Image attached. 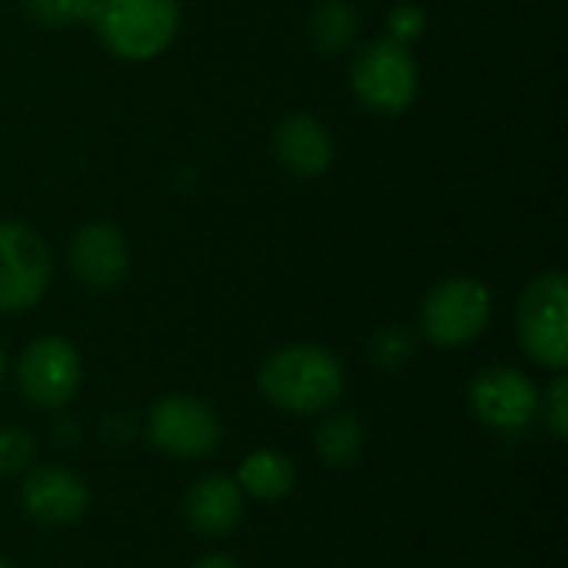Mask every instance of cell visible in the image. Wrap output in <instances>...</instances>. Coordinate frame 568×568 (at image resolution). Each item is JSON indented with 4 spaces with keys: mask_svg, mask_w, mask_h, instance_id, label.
<instances>
[{
    "mask_svg": "<svg viewBox=\"0 0 568 568\" xmlns=\"http://www.w3.org/2000/svg\"><path fill=\"white\" fill-rule=\"evenodd\" d=\"M23 13L47 30L90 23L120 60L160 57L180 30L176 0H20Z\"/></svg>",
    "mask_w": 568,
    "mask_h": 568,
    "instance_id": "1",
    "label": "cell"
},
{
    "mask_svg": "<svg viewBox=\"0 0 568 568\" xmlns=\"http://www.w3.org/2000/svg\"><path fill=\"white\" fill-rule=\"evenodd\" d=\"M260 389L283 413H323L343 396V366L323 346L293 343L263 363Z\"/></svg>",
    "mask_w": 568,
    "mask_h": 568,
    "instance_id": "2",
    "label": "cell"
},
{
    "mask_svg": "<svg viewBox=\"0 0 568 568\" xmlns=\"http://www.w3.org/2000/svg\"><path fill=\"white\" fill-rule=\"evenodd\" d=\"M349 83L366 110L396 116L413 103L419 90V70L406 43L393 37H376L356 50Z\"/></svg>",
    "mask_w": 568,
    "mask_h": 568,
    "instance_id": "3",
    "label": "cell"
},
{
    "mask_svg": "<svg viewBox=\"0 0 568 568\" xmlns=\"http://www.w3.org/2000/svg\"><path fill=\"white\" fill-rule=\"evenodd\" d=\"M519 336L526 353L549 369L568 363V286L562 273L536 276L519 300Z\"/></svg>",
    "mask_w": 568,
    "mask_h": 568,
    "instance_id": "4",
    "label": "cell"
},
{
    "mask_svg": "<svg viewBox=\"0 0 568 568\" xmlns=\"http://www.w3.org/2000/svg\"><path fill=\"white\" fill-rule=\"evenodd\" d=\"M489 313H493L489 290L473 276H453L429 290L419 320L429 343L456 349L473 343L486 329Z\"/></svg>",
    "mask_w": 568,
    "mask_h": 568,
    "instance_id": "5",
    "label": "cell"
},
{
    "mask_svg": "<svg viewBox=\"0 0 568 568\" xmlns=\"http://www.w3.org/2000/svg\"><path fill=\"white\" fill-rule=\"evenodd\" d=\"M50 283V250L23 223H0V313L40 303Z\"/></svg>",
    "mask_w": 568,
    "mask_h": 568,
    "instance_id": "6",
    "label": "cell"
},
{
    "mask_svg": "<svg viewBox=\"0 0 568 568\" xmlns=\"http://www.w3.org/2000/svg\"><path fill=\"white\" fill-rule=\"evenodd\" d=\"M150 443L176 459H203L220 446L216 413L193 396H163L146 419Z\"/></svg>",
    "mask_w": 568,
    "mask_h": 568,
    "instance_id": "7",
    "label": "cell"
},
{
    "mask_svg": "<svg viewBox=\"0 0 568 568\" xmlns=\"http://www.w3.org/2000/svg\"><path fill=\"white\" fill-rule=\"evenodd\" d=\"M80 376V356L63 336L33 339L17 363L20 393L40 409H63L77 396Z\"/></svg>",
    "mask_w": 568,
    "mask_h": 568,
    "instance_id": "8",
    "label": "cell"
},
{
    "mask_svg": "<svg viewBox=\"0 0 568 568\" xmlns=\"http://www.w3.org/2000/svg\"><path fill=\"white\" fill-rule=\"evenodd\" d=\"M469 403L483 426L496 433H519L539 413V389L526 373L496 366L473 379Z\"/></svg>",
    "mask_w": 568,
    "mask_h": 568,
    "instance_id": "9",
    "label": "cell"
},
{
    "mask_svg": "<svg viewBox=\"0 0 568 568\" xmlns=\"http://www.w3.org/2000/svg\"><path fill=\"white\" fill-rule=\"evenodd\" d=\"M70 270L87 290H113L130 273V250L116 226L90 223L70 243Z\"/></svg>",
    "mask_w": 568,
    "mask_h": 568,
    "instance_id": "10",
    "label": "cell"
},
{
    "mask_svg": "<svg viewBox=\"0 0 568 568\" xmlns=\"http://www.w3.org/2000/svg\"><path fill=\"white\" fill-rule=\"evenodd\" d=\"M20 496H23V509L30 513V519L43 526H73L90 509L87 483L57 466H40L27 473Z\"/></svg>",
    "mask_w": 568,
    "mask_h": 568,
    "instance_id": "11",
    "label": "cell"
},
{
    "mask_svg": "<svg viewBox=\"0 0 568 568\" xmlns=\"http://www.w3.org/2000/svg\"><path fill=\"white\" fill-rule=\"evenodd\" d=\"M273 153L280 160L283 170H290L293 176H320L329 170L333 163V140H329V130L306 116V113H293L286 116L276 133H273Z\"/></svg>",
    "mask_w": 568,
    "mask_h": 568,
    "instance_id": "12",
    "label": "cell"
},
{
    "mask_svg": "<svg viewBox=\"0 0 568 568\" xmlns=\"http://www.w3.org/2000/svg\"><path fill=\"white\" fill-rule=\"evenodd\" d=\"M243 516V489L226 476L200 479L186 496V519L203 536H226Z\"/></svg>",
    "mask_w": 568,
    "mask_h": 568,
    "instance_id": "13",
    "label": "cell"
},
{
    "mask_svg": "<svg viewBox=\"0 0 568 568\" xmlns=\"http://www.w3.org/2000/svg\"><path fill=\"white\" fill-rule=\"evenodd\" d=\"M236 486L243 493H250L253 499L276 503V499H286L293 493V486H296V466H293L290 456H283L276 449H260V453H253V456L243 459Z\"/></svg>",
    "mask_w": 568,
    "mask_h": 568,
    "instance_id": "14",
    "label": "cell"
},
{
    "mask_svg": "<svg viewBox=\"0 0 568 568\" xmlns=\"http://www.w3.org/2000/svg\"><path fill=\"white\" fill-rule=\"evenodd\" d=\"M316 453L326 466L346 469L363 453V423L356 413H333L316 429Z\"/></svg>",
    "mask_w": 568,
    "mask_h": 568,
    "instance_id": "15",
    "label": "cell"
},
{
    "mask_svg": "<svg viewBox=\"0 0 568 568\" xmlns=\"http://www.w3.org/2000/svg\"><path fill=\"white\" fill-rule=\"evenodd\" d=\"M356 23H359V17L346 0H323L313 10L310 33L323 53H343L356 37Z\"/></svg>",
    "mask_w": 568,
    "mask_h": 568,
    "instance_id": "16",
    "label": "cell"
},
{
    "mask_svg": "<svg viewBox=\"0 0 568 568\" xmlns=\"http://www.w3.org/2000/svg\"><path fill=\"white\" fill-rule=\"evenodd\" d=\"M37 459V439L20 426L0 429V476H17Z\"/></svg>",
    "mask_w": 568,
    "mask_h": 568,
    "instance_id": "17",
    "label": "cell"
},
{
    "mask_svg": "<svg viewBox=\"0 0 568 568\" xmlns=\"http://www.w3.org/2000/svg\"><path fill=\"white\" fill-rule=\"evenodd\" d=\"M542 406H546V423H549L552 436H556L559 443H566V436H568V379L566 376H559V379L549 386V393H546Z\"/></svg>",
    "mask_w": 568,
    "mask_h": 568,
    "instance_id": "18",
    "label": "cell"
},
{
    "mask_svg": "<svg viewBox=\"0 0 568 568\" xmlns=\"http://www.w3.org/2000/svg\"><path fill=\"white\" fill-rule=\"evenodd\" d=\"M373 356H376V366H399L413 356V339L403 333V329H386L376 336L373 343Z\"/></svg>",
    "mask_w": 568,
    "mask_h": 568,
    "instance_id": "19",
    "label": "cell"
},
{
    "mask_svg": "<svg viewBox=\"0 0 568 568\" xmlns=\"http://www.w3.org/2000/svg\"><path fill=\"white\" fill-rule=\"evenodd\" d=\"M423 30H426V13H423L416 3H399V7H393V13H389V37H393V40L409 43V40L423 37Z\"/></svg>",
    "mask_w": 568,
    "mask_h": 568,
    "instance_id": "20",
    "label": "cell"
},
{
    "mask_svg": "<svg viewBox=\"0 0 568 568\" xmlns=\"http://www.w3.org/2000/svg\"><path fill=\"white\" fill-rule=\"evenodd\" d=\"M193 568H240L230 556H206V559H200Z\"/></svg>",
    "mask_w": 568,
    "mask_h": 568,
    "instance_id": "21",
    "label": "cell"
},
{
    "mask_svg": "<svg viewBox=\"0 0 568 568\" xmlns=\"http://www.w3.org/2000/svg\"><path fill=\"white\" fill-rule=\"evenodd\" d=\"M3 373H7V359H3V349H0V383H3Z\"/></svg>",
    "mask_w": 568,
    "mask_h": 568,
    "instance_id": "22",
    "label": "cell"
},
{
    "mask_svg": "<svg viewBox=\"0 0 568 568\" xmlns=\"http://www.w3.org/2000/svg\"><path fill=\"white\" fill-rule=\"evenodd\" d=\"M0 568H13V566H10V562H7V559H0Z\"/></svg>",
    "mask_w": 568,
    "mask_h": 568,
    "instance_id": "23",
    "label": "cell"
}]
</instances>
